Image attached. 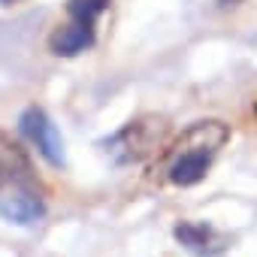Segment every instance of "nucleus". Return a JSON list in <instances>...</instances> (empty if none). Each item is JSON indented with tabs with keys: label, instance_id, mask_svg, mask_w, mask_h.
Returning a JSON list of instances; mask_svg holds the SVG:
<instances>
[{
	"label": "nucleus",
	"instance_id": "f257e3e1",
	"mask_svg": "<svg viewBox=\"0 0 257 257\" xmlns=\"http://www.w3.org/2000/svg\"><path fill=\"white\" fill-rule=\"evenodd\" d=\"M227 140H230V127L224 121H218V118L194 121L164 155L167 179L179 188H191V185L203 182L215 155L227 146Z\"/></svg>",
	"mask_w": 257,
	"mask_h": 257
},
{
	"label": "nucleus",
	"instance_id": "f03ea898",
	"mask_svg": "<svg viewBox=\"0 0 257 257\" xmlns=\"http://www.w3.org/2000/svg\"><path fill=\"white\" fill-rule=\"evenodd\" d=\"M109 0H70L67 4V22L49 37V49L58 58H73L94 46L97 19L106 13Z\"/></svg>",
	"mask_w": 257,
	"mask_h": 257
},
{
	"label": "nucleus",
	"instance_id": "7ed1b4c3",
	"mask_svg": "<svg viewBox=\"0 0 257 257\" xmlns=\"http://www.w3.org/2000/svg\"><path fill=\"white\" fill-rule=\"evenodd\" d=\"M164 137H167V118L143 115L127 127H121L106 146L118 164H137V161H146L149 155H155L164 146Z\"/></svg>",
	"mask_w": 257,
	"mask_h": 257
},
{
	"label": "nucleus",
	"instance_id": "20e7f679",
	"mask_svg": "<svg viewBox=\"0 0 257 257\" xmlns=\"http://www.w3.org/2000/svg\"><path fill=\"white\" fill-rule=\"evenodd\" d=\"M19 131L25 134V140L52 164V167H64V140L58 134L55 121L40 109V106H28L19 118Z\"/></svg>",
	"mask_w": 257,
	"mask_h": 257
},
{
	"label": "nucleus",
	"instance_id": "39448f33",
	"mask_svg": "<svg viewBox=\"0 0 257 257\" xmlns=\"http://www.w3.org/2000/svg\"><path fill=\"white\" fill-rule=\"evenodd\" d=\"M25 185H37L34 164L10 134L0 131V194L13 188H25Z\"/></svg>",
	"mask_w": 257,
	"mask_h": 257
},
{
	"label": "nucleus",
	"instance_id": "423d86ee",
	"mask_svg": "<svg viewBox=\"0 0 257 257\" xmlns=\"http://www.w3.org/2000/svg\"><path fill=\"white\" fill-rule=\"evenodd\" d=\"M46 215V200L40 194V185H25V188H13L0 194V218L19 224V227H31Z\"/></svg>",
	"mask_w": 257,
	"mask_h": 257
},
{
	"label": "nucleus",
	"instance_id": "0eeeda50",
	"mask_svg": "<svg viewBox=\"0 0 257 257\" xmlns=\"http://www.w3.org/2000/svg\"><path fill=\"white\" fill-rule=\"evenodd\" d=\"M176 239L185 245V248H191L194 254H218V251H224V236L218 233V230H212L209 224H194V221H182L176 230Z\"/></svg>",
	"mask_w": 257,
	"mask_h": 257
},
{
	"label": "nucleus",
	"instance_id": "6e6552de",
	"mask_svg": "<svg viewBox=\"0 0 257 257\" xmlns=\"http://www.w3.org/2000/svg\"><path fill=\"white\" fill-rule=\"evenodd\" d=\"M239 4H242V0H218L221 10H233V7H239Z\"/></svg>",
	"mask_w": 257,
	"mask_h": 257
},
{
	"label": "nucleus",
	"instance_id": "1a4fd4ad",
	"mask_svg": "<svg viewBox=\"0 0 257 257\" xmlns=\"http://www.w3.org/2000/svg\"><path fill=\"white\" fill-rule=\"evenodd\" d=\"M4 7H16V4H25V0H0Z\"/></svg>",
	"mask_w": 257,
	"mask_h": 257
}]
</instances>
